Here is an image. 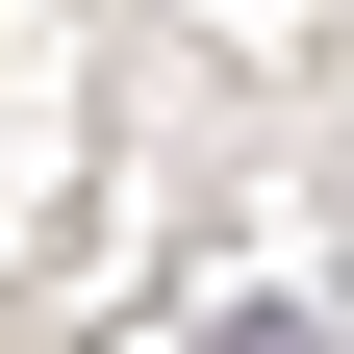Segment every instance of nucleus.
Wrapping results in <instances>:
<instances>
[{
    "mask_svg": "<svg viewBox=\"0 0 354 354\" xmlns=\"http://www.w3.org/2000/svg\"><path fill=\"white\" fill-rule=\"evenodd\" d=\"M203 354H329V329H304V304H228V329H203Z\"/></svg>",
    "mask_w": 354,
    "mask_h": 354,
    "instance_id": "1",
    "label": "nucleus"
}]
</instances>
